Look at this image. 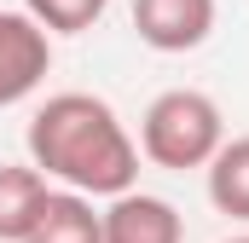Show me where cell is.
Instances as JSON below:
<instances>
[{
    "label": "cell",
    "instance_id": "obj_1",
    "mask_svg": "<svg viewBox=\"0 0 249 243\" xmlns=\"http://www.w3.org/2000/svg\"><path fill=\"white\" fill-rule=\"evenodd\" d=\"M23 145L47 180L87 197H116L139 180V145L99 93H53L29 116Z\"/></svg>",
    "mask_w": 249,
    "mask_h": 243
},
{
    "label": "cell",
    "instance_id": "obj_2",
    "mask_svg": "<svg viewBox=\"0 0 249 243\" xmlns=\"http://www.w3.org/2000/svg\"><path fill=\"white\" fill-rule=\"evenodd\" d=\"M220 139H226V116H220V104H214L209 93H197V87H168V93H157L151 110H145V122H139V151H145L157 168H174V174L203 168V162L220 151Z\"/></svg>",
    "mask_w": 249,
    "mask_h": 243
},
{
    "label": "cell",
    "instance_id": "obj_3",
    "mask_svg": "<svg viewBox=\"0 0 249 243\" xmlns=\"http://www.w3.org/2000/svg\"><path fill=\"white\" fill-rule=\"evenodd\" d=\"M53 69V35L29 12H0V110L23 104Z\"/></svg>",
    "mask_w": 249,
    "mask_h": 243
},
{
    "label": "cell",
    "instance_id": "obj_4",
    "mask_svg": "<svg viewBox=\"0 0 249 243\" xmlns=\"http://www.w3.org/2000/svg\"><path fill=\"white\" fill-rule=\"evenodd\" d=\"M133 35L151 52H197L214 35V0H133Z\"/></svg>",
    "mask_w": 249,
    "mask_h": 243
},
{
    "label": "cell",
    "instance_id": "obj_5",
    "mask_svg": "<svg viewBox=\"0 0 249 243\" xmlns=\"http://www.w3.org/2000/svg\"><path fill=\"white\" fill-rule=\"evenodd\" d=\"M105 220V243H186V220L168 197L157 191H116L110 208L99 214Z\"/></svg>",
    "mask_w": 249,
    "mask_h": 243
},
{
    "label": "cell",
    "instance_id": "obj_6",
    "mask_svg": "<svg viewBox=\"0 0 249 243\" xmlns=\"http://www.w3.org/2000/svg\"><path fill=\"white\" fill-rule=\"evenodd\" d=\"M23 243H105V220H99L87 191L58 185V191H47V203H41V214H35Z\"/></svg>",
    "mask_w": 249,
    "mask_h": 243
},
{
    "label": "cell",
    "instance_id": "obj_7",
    "mask_svg": "<svg viewBox=\"0 0 249 243\" xmlns=\"http://www.w3.org/2000/svg\"><path fill=\"white\" fill-rule=\"evenodd\" d=\"M47 174L35 162H0V243H23L41 203H47Z\"/></svg>",
    "mask_w": 249,
    "mask_h": 243
},
{
    "label": "cell",
    "instance_id": "obj_8",
    "mask_svg": "<svg viewBox=\"0 0 249 243\" xmlns=\"http://www.w3.org/2000/svg\"><path fill=\"white\" fill-rule=\"evenodd\" d=\"M203 174H209V203L232 220H249V133L220 139V151L203 162Z\"/></svg>",
    "mask_w": 249,
    "mask_h": 243
},
{
    "label": "cell",
    "instance_id": "obj_9",
    "mask_svg": "<svg viewBox=\"0 0 249 243\" xmlns=\"http://www.w3.org/2000/svg\"><path fill=\"white\" fill-rule=\"evenodd\" d=\"M110 0H23V12L47 29V35H87L105 17Z\"/></svg>",
    "mask_w": 249,
    "mask_h": 243
},
{
    "label": "cell",
    "instance_id": "obj_10",
    "mask_svg": "<svg viewBox=\"0 0 249 243\" xmlns=\"http://www.w3.org/2000/svg\"><path fill=\"white\" fill-rule=\"evenodd\" d=\"M226 243H249V238H226Z\"/></svg>",
    "mask_w": 249,
    "mask_h": 243
}]
</instances>
